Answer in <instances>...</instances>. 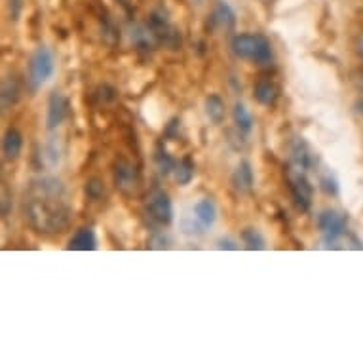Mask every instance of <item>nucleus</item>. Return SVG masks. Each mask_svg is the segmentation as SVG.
I'll list each match as a JSON object with an SVG mask.
<instances>
[{"label":"nucleus","mask_w":363,"mask_h":363,"mask_svg":"<svg viewBox=\"0 0 363 363\" xmlns=\"http://www.w3.org/2000/svg\"><path fill=\"white\" fill-rule=\"evenodd\" d=\"M359 52L363 54V38H362V42H359Z\"/></svg>","instance_id":"bb28decb"},{"label":"nucleus","mask_w":363,"mask_h":363,"mask_svg":"<svg viewBox=\"0 0 363 363\" xmlns=\"http://www.w3.org/2000/svg\"><path fill=\"white\" fill-rule=\"evenodd\" d=\"M346 219L345 213H340L337 209H325L318 217V226L323 233V238H325V244L328 247H333V244H337L342 236L346 234Z\"/></svg>","instance_id":"20e7f679"},{"label":"nucleus","mask_w":363,"mask_h":363,"mask_svg":"<svg viewBox=\"0 0 363 363\" xmlns=\"http://www.w3.org/2000/svg\"><path fill=\"white\" fill-rule=\"evenodd\" d=\"M40 158L44 160V164L50 167H54L60 164L61 160V147L57 143V139H50L48 143L42 147V155Z\"/></svg>","instance_id":"6ab92c4d"},{"label":"nucleus","mask_w":363,"mask_h":363,"mask_svg":"<svg viewBox=\"0 0 363 363\" xmlns=\"http://www.w3.org/2000/svg\"><path fill=\"white\" fill-rule=\"evenodd\" d=\"M287 181H289V189H291V194L295 198V203L298 208L306 211V209L312 206V194H314V189L310 185L306 173L298 172L295 167H289L287 172Z\"/></svg>","instance_id":"39448f33"},{"label":"nucleus","mask_w":363,"mask_h":363,"mask_svg":"<svg viewBox=\"0 0 363 363\" xmlns=\"http://www.w3.org/2000/svg\"><path fill=\"white\" fill-rule=\"evenodd\" d=\"M206 114L213 124H223V120H225V103L219 96H209L206 99Z\"/></svg>","instance_id":"dca6fc26"},{"label":"nucleus","mask_w":363,"mask_h":363,"mask_svg":"<svg viewBox=\"0 0 363 363\" xmlns=\"http://www.w3.org/2000/svg\"><path fill=\"white\" fill-rule=\"evenodd\" d=\"M97 247V238L96 233L89 228V226H84L80 228L74 236L69 242V250L72 251H94Z\"/></svg>","instance_id":"ddd939ff"},{"label":"nucleus","mask_w":363,"mask_h":363,"mask_svg":"<svg viewBox=\"0 0 363 363\" xmlns=\"http://www.w3.org/2000/svg\"><path fill=\"white\" fill-rule=\"evenodd\" d=\"M318 164V156L303 138H297L291 145V167L308 173Z\"/></svg>","instance_id":"423d86ee"},{"label":"nucleus","mask_w":363,"mask_h":363,"mask_svg":"<svg viewBox=\"0 0 363 363\" xmlns=\"http://www.w3.org/2000/svg\"><path fill=\"white\" fill-rule=\"evenodd\" d=\"M25 213L30 226L44 234L63 233L71 220L65 186L60 179L40 177L30 186V196L25 203Z\"/></svg>","instance_id":"f257e3e1"},{"label":"nucleus","mask_w":363,"mask_h":363,"mask_svg":"<svg viewBox=\"0 0 363 363\" xmlns=\"http://www.w3.org/2000/svg\"><path fill=\"white\" fill-rule=\"evenodd\" d=\"M242 240H244V244L247 250L261 251L267 247V245H264V238H262V234L259 233L257 228H245L244 234H242Z\"/></svg>","instance_id":"aec40b11"},{"label":"nucleus","mask_w":363,"mask_h":363,"mask_svg":"<svg viewBox=\"0 0 363 363\" xmlns=\"http://www.w3.org/2000/svg\"><path fill=\"white\" fill-rule=\"evenodd\" d=\"M114 183L120 191L131 192L139 185V173L133 164L128 160H118L114 164Z\"/></svg>","instance_id":"6e6552de"},{"label":"nucleus","mask_w":363,"mask_h":363,"mask_svg":"<svg viewBox=\"0 0 363 363\" xmlns=\"http://www.w3.org/2000/svg\"><path fill=\"white\" fill-rule=\"evenodd\" d=\"M18 101V86L16 82H4L2 86V107L8 108Z\"/></svg>","instance_id":"4be33fe9"},{"label":"nucleus","mask_w":363,"mask_h":363,"mask_svg":"<svg viewBox=\"0 0 363 363\" xmlns=\"http://www.w3.org/2000/svg\"><path fill=\"white\" fill-rule=\"evenodd\" d=\"M219 250H238V245L234 244L233 240H220Z\"/></svg>","instance_id":"393cba45"},{"label":"nucleus","mask_w":363,"mask_h":363,"mask_svg":"<svg viewBox=\"0 0 363 363\" xmlns=\"http://www.w3.org/2000/svg\"><path fill=\"white\" fill-rule=\"evenodd\" d=\"M255 177H253V169H251L250 162H240L236 172L233 175V185L238 192H250L253 189Z\"/></svg>","instance_id":"f8f14e48"},{"label":"nucleus","mask_w":363,"mask_h":363,"mask_svg":"<svg viewBox=\"0 0 363 363\" xmlns=\"http://www.w3.org/2000/svg\"><path fill=\"white\" fill-rule=\"evenodd\" d=\"M211 21L215 25H219L220 29H230L236 23V16H234L233 8L228 6L226 2H223V0H219V4L215 6L213 16H211Z\"/></svg>","instance_id":"2eb2a0df"},{"label":"nucleus","mask_w":363,"mask_h":363,"mask_svg":"<svg viewBox=\"0 0 363 363\" xmlns=\"http://www.w3.org/2000/svg\"><path fill=\"white\" fill-rule=\"evenodd\" d=\"M55 71V60L54 52L48 46H38L36 52L30 55L29 61V72H27V82L33 89L42 88L48 82L50 78L54 77Z\"/></svg>","instance_id":"7ed1b4c3"},{"label":"nucleus","mask_w":363,"mask_h":363,"mask_svg":"<svg viewBox=\"0 0 363 363\" xmlns=\"http://www.w3.org/2000/svg\"><path fill=\"white\" fill-rule=\"evenodd\" d=\"M147 209H149L150 217H152L156 223H160V225H169L173 220L172 198L167 196L164 191H156L155 194L149 198Z\"/></svg>","instance_id":"0eeeda50"},{"label":"nucleus","mask_w":363,"mask_h":363,"mask_svg":"<svg viewBox=\"0 0 363 363\" xmlns=\"http://www.w3.org/2000/svg\"><path fill=\"white\" fill-rule=\"evenodd\" d=\"M10 6H13V18H16L21 10V0H10Z\"/></svg>","instance_id":"a878e982"},{"label":"nucleus","mask_w":363,"mask_h":363,"mask_svg":"<svg viewBox=\"0 0 363 363\" xmlns=\"http://www.w3.org/2000/svg\"><path fill=\"white\" fill-rule=\"evenodd\" d=\"M21 149H23V135H21V131L16 130V128H10L4 133V141H2V152L6 156V160H16L21 155Z\"/></svg>","instance_id":"9b49d317"},{"label":"nucleus","mask_w":363,"mask_h":363,"mask_svg":"<svg viewBox=\"0 0 363 363\" xmlns=\"http://www.w3.org/2000/svg\"><path fill=\"white\" fill-rule=\"evenodd\" d=\"M255 99L267 107L274 105L276 99H278V88L274 86V82H270L267 78L259 80L255 86Z\"/></svg>","instance_id":"4468645a"},{"label":"nucleus","mask_w":363,"mask_h":363,"mask_svg":"<svg viewBox=\"0 0 363 363\" xmlns=\"http://www.w3.org/2000/svg\"><path fill=\"white\" fill-rule=\"evenodd\" d=\"M67 114H69V101H67V97L63 94H60V91H54L50 96L48 101V116H46L48 130H57L65 122Z\"/></svg>","instance_id":"1a4fd4ad"},{"label":"nucleus","mask_w":363,"mask_h":363,"mask_svg":"<svg viewBox=\"0 0 363 363\" xmlns=\"http://www.w3.org/2000/svg\"><path fill=\"white\" fill-rule=\"evenodd\" d=\"M320 185H322V189L328 192V194H337V192H339V183H337L335 175H331V172L322 173V177H320Z\"/></svg>","instance_id":"5701e85b"},{"label":"nucleus","mask_w":363,"mask_h":363,"mask_svg":"<svg viewBox=\"0 0 363 363\" xmlns=\"http://www.w3.org/2000/svg\"><path fill=\"white\" fill-rule=\"evenodd\" d=\"M155 162L156 166H158V169H160V173H169L172 169H175V162H173V158L169 155H167L166 150L162 149V147H158L155 152Z\"/></svg>","instance_id":"412c9836"},{"label":"nucleus","mask_w":363,"mask_h":363,"mask_svg":"<svg viewBox=\"0 0 363 363\" xmlns=\"http://www.w3.org/2000/svg\"><path fill=\"white\" fill-rule=\"evenodd\" d=\"M86 192H88L89 196L94 198V200H99L103 194V185L97 181V179H94V181H89L88 186H86Z\"/></svg>","instance_id":"b1692460"},{"label":"nucleus","mask_w":363,"mask_h":363,"mask_svg":"<svg viewBox=\"0 0 363 363\" xmlns=\"http://www.w3.org/2000/svg\"><path fill=\"white\" fill-rule=\"evenodd\" d=\"M234 122L238 125V130L244 131V133H250L253 130V116H251L250 108L245 107L244 103L234 105Z\"/></svg>","instance_id":"f3484780"},{"label":"nucleus","mask_w":363,"mask_h":363,"mask_svg":"<svg viewBox=\"0 0 363 363\" xmlns=\"http://www.w3.org/2000/svg\"><path fill=\"white\" fill-rule=\"evenodd\" d=\"M173 173H175V181H177L179 185H189L192 179H194V162L191 158H183L175 166Z\"/></svg>","instance_id":"a211bd4d"},{"label":"nucleus","mask_w":363,"mask_h":363,"mask_svg":"<svg viewBox=\"0 0 363 363\" xmlns=\"http://www.w3.org/2000/svg\"><path fill=\"white\" fill-rule=\"evenodd\" d=\"M233 52L242 60L253 61L257 65H270L272 63V46L262 35L234 36Z\"/></svg>","instance_id":"f03ea898"},{"label":"nucleus","mask_w":363,"mask_h":363,"mask_svg":"<svg viewBox=\"0 0 363 363\" xmlns=\"http://www.w3.org/2000/svg\"><path fill=\"white\" fill-rule=\"evenodd\" d=\"M194 220L198 223V226L206 230L209 226H213L215 219H217V208H215L213 200H209V198H202L200 202L194 206Z\"/></svg>","instance_id":"9d476101"}]
</instances>
